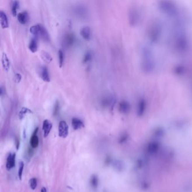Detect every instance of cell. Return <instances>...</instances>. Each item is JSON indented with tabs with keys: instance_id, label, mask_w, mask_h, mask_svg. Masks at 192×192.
Returning a JSON list of instances; mask_svg holds the SVG:
<instances>
[{
	"instance_id": "cell-1",
	"label": "cell",
	"mask_w": 192,
	"mask_h": 192,
	"mask_svg": "<svg viewBox=\"0 0 192 192\" xmlns=\"http://www.w3.org/2000/svg\"><path fill=\"white\" fill-rule=\"evenodd\" d=\"M29 31L33 36L37 39H41L45 42L50 41V36L46 28L42 24H35L32 26Z\"/></svg>"
},
{
	"instance_id": "cell-2",
	"label": "cell",
	"mask_w": 192,
	"mask_h": 192,
	"mask_svg": "<svg viewBox=\"0 0 192 192\" xmlns=\"http://www.w3.org/2000/svg\"><path fill=\"white\" fill-rule=\"evenodd\" d=\"M75 36L73 33H69L65 34L62 41L63 46L65 48L71 47L75 42Z\"/></svg>"
},
{
	"instance_id": "cell-3",
	"label": "cell",
	"mask_w": 192,
	"mask_h": 192,
	"mask_svg": "<svg viewBox=\"0 0 192 192\" xmlns=\"http://www.w3.org/2000/svg\"><path fill=\"white\" fill-rule=\"evenodd\" d=\"M59 136L63 138H65L68 135V131H69V128L64 121H61L59 122Z\"/></svg>"
},
{
	"instance_id": "cell-4",
	"label": "cell",
	"mask_w": 192,
	"mask_h": 192,
	"mask_svg": "<svg viewBox=\"0 0 192 192\" xmlns=\"http://www.w3.org/2000/svg\"><path fill=\"white\" fill-rule=\"evenodd\" d=\"M39 74L41 78L43 81L46 82H50V77L48 74V69L46 66L43 65L41 67L39 70Z\"/></svg>"
},
{
	"instance_id": "cell-5",
	"label": "cell",
	"mask_w": 192,
	"mask_h": 192,
	"mask_svg": "<svg viewBox=\"0 0 192 192\" xmlns=\"http://www.w3.org/2000/svg\"><path fill=\"white\" fill-rule=\"evenodd\" d=\"M15 158L16 154L15 153H10L7 158L6 160V168L10 170L15 167Z\"/></svg>"
},
{
	"instance_id": "cell-6",
	"label": "cell",
	"mask_w": 192,
	"mask_h": 192,
	"mask_svg": "<svg viewBox=\"0 0 192 192\" xmlns=\"http://www.w3.org/2000/svg\"><path fill=\"white\" fill-rule=\"evenodd\" d=\"M53 128V124L50 121L45 120L43 121L42 124V130L43 131V136L46 137L50 134Z\"/></svg>"
},
{
	"instance_id": "cell-7",
	"label": "cell",
	"mask_w": 192,
	"mask_h": 192,
	"mask_svg": "<svg viewBox=\"0 0 192 192\" xmlns=\"http://www.w3.org/2000/svg\"><path fill=\"white\" fill-rule=\"evenodd\" d=\"M1 62L2 67L5 72L9 71L10 68V61L8 59V56L5 53H3L1 59Z\"/></svg>"
},
{
	"instance_id": "cell-8",
	"label": "cell",
	"mask_w": 192,
	"mask_h": 192,
	"mask_svg": "<svg viewBox=\"0 0 192 192\" xmlns=\"http://www.w3.org/2000/svg\"><path fill=\"white\" fill-rule=\"evenodd\" d=\"M39 131V128H36L33 135H32L31 139H30V145L32 148H36L39 144V139L37 136V132Z\"/></svg>"
},
{
	"instance_id": "cell-9",
	"label": "cell",
	"mask_w": 192,
	"mask_h": 192,
	"mask_svg": "<svg viewBox=\"0 0 192 192\" xmlns=\"http://www.w3.org/2000/svg\"><path fill=\"white\" fill-rule=\"evenodd\" d=\"M29 18L28 13L27 11L20 12L17 15L18 20L21 24H27L29 21Z\"/></svg>"
},
{
	"instance_id": "cell-10",
	"label": "cell",
	"mask_w": 192,
	"mask_h": 192,
	"mask_svg": "<svg viewBox=\"0 0 192 192\" xmlns=\"http://www.w3.org/2000/svg\"><path fill=\"white\" fill-rule=\"evenodd\" d=\"M81 36L85 40H90L91 37V30L89 27H84L80 30Z\"/></svg>"
},
{
	"instance_id": "cell-11",
	"label": "cell",
	"mask_w": 192,
	"mask_h": 192,
	"mask_svg": "<svg viewBox=\"0 0 192 192\" xmlns=\"http://www.w3.org/2000/svg\"><path fill=\"white\" fill-rule=\"evenodd\" d=\"M0 23L3 29L8 28V17L6 13L2 10L0 11Z\"/></svg>"
},
{
	"instance_id": "cell-12",
	"label": "cell",
	"mask_w": 192,
	"mask_h": 192,
	"mask_svg": "<svg viewBox=\"0 0 192 192\" xmlns=\"http://www.w3.org/2000/svg\"><path fill=\"white\" fill-rule=\"evenodd\" d=\"M28 48L33 53L37 52L38 50V39L33 37L29 41Z\"/></svg>"
},
{
	"instance_id": "cell-13",
	"label": "cell",
	"mask_w": 192,
	"mask_h": 192,
	"mask_svg": "<svg viewBox=\"0 0 192 192\" xmlns=\"http://www.w3.org/2000/svg\"><path fill=\"white\" fill-rule=\"evenodd\" d=\"M74 13L77 16H79L81 18L86 17L88 14L86 8L82 6H78L76 7L74 9Z\"/></svg>"
},
{
	"instance_id": "cell-14",
	"label": "cell",
	"mask_w": 192,
	"mask_h": 192,
	"mask_svg": "<svg viewBox=\"0 0 192 192\" xmlns=\"http://www.w3.org/2000/svg\"><path fill=\"white\" fill-rule=\"evenodd\" d=\"M72 126L75 130H78L84 128V123L78 118H73L72 120Z\"/></svg>"
},
{
	"instance_id": "cell-15",
	"label": "cell",
	"mask_w": 192,
	"mask_h": 192,
	"mask_svg": "<svg viewBox=\"0 0 192 192\" xmlns=\"http://www.w3.org/2000/svg\"><path fill=\"white\" fill-rule=\"evenodd\" d=\"M40 56L42 60L47 64L50 63L53 60V57L47 51H42L41 52Z\"/></svg>"
},
{
	"instance_id": "cell-16",
	"label": "cell",
	"mask_w": 192,
	"mask_h": 192,
	"mask_svg": "<svg viewBox=\"0 0 192 192\" xmlns=\"http://www.w3.org/2000/svg\"><path fill=\"white\" fill-rule=\"evenodd\" d=\"M19 6V2L18 1H13L11 2V10L13 16L15 17L18 15L17 10Z\"/></svg>"
},
{
	"instance_id": "cell-17",
	"label": "cell",
	"mask_w": 192,
	"mask_h": 192,
	"mask_svg": "<svg viewBox=\"0 0 192 192\" xmlns=\"http://www.w3.org/2000/svg\"><path fill=\"white\" fill-rule=\"evenodd\" d=\"M28 113H33V112L31 109H29L28 108L26 107H23L22 108V109H20V112L19 113V117L20 120H22L23 118H24V117L25 116V115Z\"/></svg>"
},
{
	"instance_id": "cell-18",
	"label": "cell",
	"mask_w": 192,
	"mask_h": 192,
	"mask_svg": "<svg viewBox=\"0 0 192 192\" xmlns=\"http://www.w3.org/2000/svg\"><path fill=\"white\" fill-rule=\"evenodd\" d=\"M58 58H59V65L60 68H62L64 64V51L60 49L58 51Z\"/></svg>"
},
{
	"instance_id": "cell-19",
	"label": "cell",
	"mask_w": 192,
	"mask_h": 192,
	"mask_svg": "<svg viewBox=\"0 0 192 192\" xmlns=\"http://www.w3.org/2000/svg\"><path fill=\"white\" fill-rule=\"evenodd\" d=\"M90 184L91 186L94 188H96L99 184V179L98 177L95 175L91 176L90 179Z\"/></svg>"
},
{
	"instance_id": "cell-20",
	"label": "cell",
	"mask_w": 192,
	"mask_h": 192,
	"mask_svg": "<svg viewBox=\"0 0 192 192\" xmlns=\"http://www.w3.org/2000/svg\"><path fill=\"white\" fill-rule=\"evenodd\" d=\"M92 54H91V52L90 51H88L84 55V56H83V63L84 64H86V63H88V62H90L91 59H92Z\"/></svg>"
},
{
	"instance_id": "cell-21",
	"label": "cell",
	"mask_w": 192,
	"mask_h": 192,
	"mask_svg": "<svg viewBox=\"0 0 192 192\" xmlns=\"http://www.w3.org/2000/svg\"><path fill=\"white\" fill-rule=\"evenodd\" d=\"M19 171H18V176L19 178L20 179V180L22 179V175H23V169H24V162L23 161H20L19 163Z\"/></svg>"
},
{
	"instance_id": "cell-22",
	"label": "cell",
	"mask_w": 192,
	"mask_h": 192,
	"mask_svg": "<svg viewBox=\"0 0 192 192\" xmlns=\"http://www.w3.org/2000/svg\"><path fill=\"white\" fill-rule=\"evenodd\" d=\"M29 185L32 190H35L37 186V180L33 177L29 180Z\"/></svg>"
},
{
	"instance_id": "cell-23",
	"label": "cell",
	"mask_w": 192,
	"mask_h": 192,
	"mask_svg": "<svg viewBox=\"0 0 192 192\" xmlns=\"http://www.w3.org/2000/svg\"><path fill=\"white\" fill-rule=\"evenodd\" d=\"M59 108H60L59 102L58 101H57L56 103H55L54 108V111H53V114H54V116H56L58 114L59 111Z\"/></svg>"
},
{
	"instance_id": "cell-24",
	"label": "cell",
	"mask_w": 192,
	"mask_h": 192,
	"mask_svg": "<svg viewBox=\"0 0 192 192\" xmlns=\"http://www.w3.org/2000/svg\"><path fill=\"white\" fill-rule=\"evenodd\" d=\"M22 80V75L20 73H16L14 77V81L15 83H19Z\"/></svg>"
},
{
	"instance_id": "cell-25",
	"label": "cell",
	"mask_w": 192,
	"mask_h": 192,
	"mask_svg": "<svg viewBox=\"0 0 192 192\" xmlns=\"http://www.w3.org/2000/svg\"><path fill=\"white\" fill-rule=\"evenodd\" d=\"M0 94L1 96H4L5 94V89L2 86L0 88Z\"/></svg>"
},
{
	"instance_id": "cell-26",
	"label": "cell",
	"mask_w": 192,
	"mask_h": 192,
	"mask_svg": "<svg viewBox=\"0 0 192 192\" xmlns=\"http://www.w3.org/2000/svg\"><path fill=\"white\" fill-rule=\"evenodd\" d=\"M41 192H47V190L46 189V188L45 187H42L41 190Z\"/></svg>"
}]
</instances>
